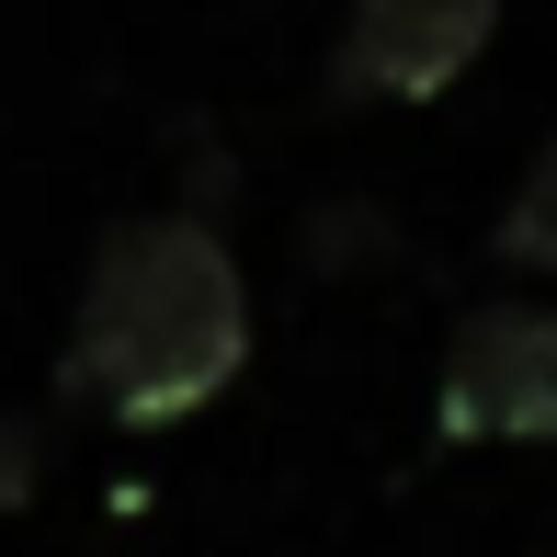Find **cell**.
Listing matches in <instances>:
<instances>
[{
  "mask_svg": "<svg viewBox=\"0 0 557 557\" xmlns=\"http://www.w3.org/2000/svg\"><path fill=\"white\" fill-rule=\"evenodd\" d=\"M239 364H250V285L227 239L194 206L114 216L81 273V308H69L58 398L125 421V433H160V421H194Z\"/></svg>",
  "mask_w": 557,
  "mask_h": 557,
  "instance_id": "obj_1",
  "label": "cell"
},
{
  "mask_svg": "<svg viewBox=\"0 0 557 557\" xmlns=\"http://www.w3.org/2000/svg\"><path fill=\"white\" fill-rule=\"evenodd\" d=\"M444 444H557V319L500 296L467 308L444 342V387H433Z\"/></svg>",
  "mask_w": 557,
  "mask_h": 557,
  "instance_id": "obj_2",
  "label": "cell"
},
{
  "mask_svg": "<svg viewBox=\"0 0 557 557\" xmlns=\"http://www.w3.org/2000/svg\"><path fill=\"white\" fill-rule=\"evenodd\" d=\"M500 0H352L331 46V103H433L490 46Z\"/></svg>",
  "mask_w": 557,
  "mask_h": 557,
  "instance_id": "obj_3",
  "label": "cell"
},
{
  "mask_svg": "<svg viewBox=\"0 0 557 557\" xmlns=\"http://www.w3.org/2000/svg\"><path fill=\"white\" fill-rule=\"evenodd\" d=\"M490 250H500V262H523V273H557V137H546V160L523 171V194L500 206Z\"/></svg>",
  "mask_w": 557,
  "mask_h": 557,
  "instance_id": "obj_4",
  "label": "cell"
},
{
  "mask_svg": "<svg viewBox=\"0 0 557 557\" xmlns=\"http://www.w3.org/2000/svg\"><path fill=\"white\" fill-rule=\"evenodd\" d=\"M35 478H46V433H35L23 410H0V512H23Z\"/></svg>",
  "mask_w": 557,
  "mask_h": 557,
  "instance_id": "obj_5",
  "label": "cell"
}]
</instances>
